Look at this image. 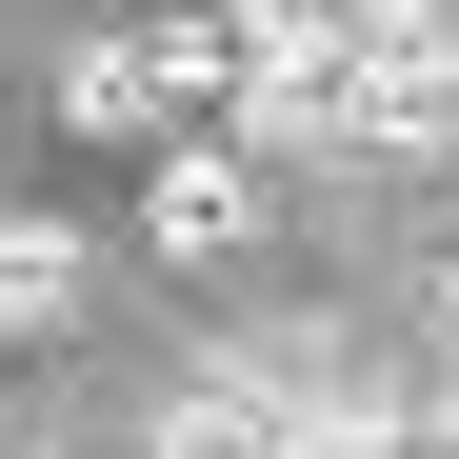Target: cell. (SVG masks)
<instances>
[{
  "label": "cell",
  "instance_id": "3",
  "mask_svg": "<svg viewBox=\"0 0 459 459\" xmlns=\"http://www.w3.org/2000/svg\"><path fill=\"white\" fill-rule=\"evenodd\" d=\"M140 240L160 260H240L260 240V160L240 140H160V160H140Z\"/></svg>",
  "mask_w": 459,
  "mask_h": 459
},
{
  "label": "cell",
  "instance_id": "5",
  "mask_svg": "<svg viewBox=\"0 0 459 459\" xmlns=\"http://www.w3.org/2000/svg\"><path fill=\"white\" fill-rule=\"evenodd\" d=\"M81 320V220H0V340H60Z\"/></svg>",
  "mask_w": 459,
  "mask_h": 459
},
{
  "label": "cell",
  "instance_id": "6",
  "mask_svg": "<svg viewBox=\"0 0 459 459\" xmlns=\"http://www.w3.org/2000/svg\"><path fill=\"white\" fill-rule=\"evenodd\" d=\"M439 299H459V280H439Z\"/></svg>",
  "mask_w": 459,
  "mask_h": 459
},
{
  "label": "cell",
  "instance_id": "4",
  "mask_svg": "<svg viewBox=\"0 0 459 459\" xmlns=\"http://www.w3.org/2000/svg\"><path fill=\"white\" fill-rule=\"evenodd\" d=\"M320 439V379H200V400H160V459H299Z\"/></svg>",
  "mask_w": 459,
  "mask_h": 459
},
{
  "label": "cell",
  "instance_id": "2",
  "mask_svg": "<svg viewBox=\"0 0 459 459\" xmlns=\"http://www.w3.org/2000/svg\"><path fill=\"white\" fill-rule=\"evenodd\" d=\"M220 100V21H160V40H81L60 60V120L81 140H140V160H160V120H200Z\"/></svg>",
  "mask_w": 459,
  "mask_h": 459
},
{
  "label": "cell",
  "instance_id": "1",
  "mask_svg": "<svg viewBox=\"0 0 459 459\" xmlns=\"http://www.w3.org/2000/svg\"><path fill=\"white\" fill-rule=\"evenodd\" d=\"M320 140H340V160H439V140H459V0H340Z\"/></svg>",
  "mask_w": 459,
  "mask_h": 459
}]
</instances>
